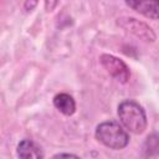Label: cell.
<instances>
[{
	"instance_id": "obj_4",
	"label": "cell",
	"mask_w": 159,
	"mask_h": 159,
	"mask_svg": "<svg viewBox=\"0 0 159 159\" xmlns=\"http://www.w3.org/2000/svg\"><path fill=\"white\" fill-rule=\"evenodd\" d=\"M99 61H101V65L107 70V72L113 78H116L118 82H120V83L128 82V80L130 77V71L123 60H120L113 55H109V53H103V55H101Z\"/></svg>"
},
{
	"instance_id": "obj_10",
	"label": "cell",
	"mask_w": 159,
	"mask_h": 159,
	"mask_svg": "<svg viewBox=\"0 0 159 159\" xmlns=\"http://www.w3.org/2000/svg\"><path fill=\"white\" fill-rule=\"evenodd\" d=\"M36 5H37L36 1H26V2H25V9L29 11V10H31L32 7H35Z\"/></svg>"
},
{
	"instance_id": "obj_9",
	"label": "cell",
	"mask_w": 159,
	"mask_h": 159,
	"mask_svg": "<svg viewBox=\"0 0 159 159\" xmlns=\"http://www.w3.org/2000/svg\"><path fill=\"white\" fill-rule=\"evenodd\" d=\"M51 159H81V158L71 153H58V154L52 155Z\"/></svg>"
},
{
	"instance_id": "obj_2",
	"label": "cell",
	"mask_w": 159,
	"mask_h": 159,
	"mask_svg": "<svg viewBox=\"0 0 159 159\" xmlns=\"http://www.w3.org/2000/svg\"><path fill=\"white\" fill-rule=\"evenodd\" d=\"M96 139L107 148L119 150L128 145V132L116 120H106L97 125L94 132Z\"/></svg>"
},
{
	"instance_id": "obj_6",
	"label": "cell",
	"mask_w": 159,
	"mask_h": 159,
	"mask_svg": "<svg viewBox=\"0 0 159 159\" xmlns=\"http://www.w3.org/2000/svg\"><path fill=\"white\" fill-rule=\"evenodd\" d=\"M53 106L65 116H72L76 112V102L68 93H57L53 97Z\"/></svg>"
},
{
	"instance_id": "obj_7",
	"label": "cell",
	"mask_w": 159,
	"mask_h": 159,
	"mask_svg": "<svg viewBox=\"0 0 159 159\" xmlns=\"http://www.w3.org/2000/svg\"><path fill=\"white\" fill-rule=\"evenodd\" d=\"M125 4L147 17L153 20L158 19V2L155 1H125Z\"/></svg>"
},
{
	"instance_id": "obj_5",
	"label": "cell",
	"mask_w": 159,
	"mask_h": 159,
	"mask_svg": "<svg viewBox=\"0 0 159 159\" xmlns=\"http://www.w3.org/2000/svg\"><path fill=\"white\" fill-rule=\"evenodd\" d=\"M16 154L19 159H43L41 147L31 139H22L17 144Z\"/></svg>"
},
{
	"instance_id": "obj_1",
	"label": "cell",
	"mask_w": 159,
	"mask_h": 159,
	"mask_svg": "<svg viewBox=\"0 0 159 159\" xmlns=\"http://www.w3.org/2000/svg\"><path fill=\"white\" fill-rule=\"evenodd\" d=\"M118 117L120 125L130 133L142 134L147 129V114L144 108L133 99H125L118 104Z\"/></svg>"
},
{
	"instance_id": "obj_3",
	"label": "cell",
	"mask_w": 159,
	"mask_h": 159,
	"mask_svg": "<svg viewBox=\"0 0 159 159\" xmlns=\"http://www.w3.org/2000/svg\"><path fill=\"white\" fill-rule=\"evenodd\" d=\"M117 25L145 42H154L157 40V35L153 31V29L145 22L139 21L134 17H128V16L118 17Z\"/></svg>"
},
{
	"instance_id": "obj_8",
	"label": "cell",
	"mask_w": 159,
	"mask_h": 159,
	"mask_svg": "<svg viewBox=\"0 0 159 159\" xmlns=\"http://www.w3.org/2000/svg\"><path fill=\"white\" fill-rule=\"evenodd\" d=\"M144 153L147 157L150 155H155L157 154V149H158V137L155 133H153L152 135H149L144 143Z\"/></svg>"
}]
</instances>
